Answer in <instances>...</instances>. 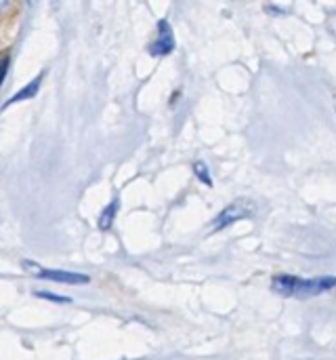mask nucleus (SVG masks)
<instances>
[{
    "instance_id": "6",
    "label": "nucleus",
    "mask_w": 336,
    "mask_h": 360,
    "mask_svg": "<svg viewBox=\"0 0 336 360\" xmlns=\"http://www.w3.org/2000/svg\"><path fill=\"white\" fill-rule=\"evenodd\" d=\"M116 213H118V200H112V202L105 207V211L101 213V217H99V228H101V230H107V228H112Z\"/></svg>"
},
{
    "instance_id": "11",
    "label": "nucleus",
    "mask_w": 336,
    "mask_h": 360,
    "mask_svg": "<svg viewBox=\"0 0 336 360\" xmlns=\"http://www.w3.org/2000/svg\"><path fill=\"white\" fill-rule=\"evenodd\" d=\"M335 108H336V95H335Z\"/></svg>"
},
{
    "instance_id": "5",
    "label": "nucleus",
    "mask_w": 336,
    "mask_h": 360,
    "mask_svg": "<svg viewBox=\"0 0 336 360\" xmlns=\"http://www.w3.org/2000/svg\"><path fill=\"white\" fill-rule=\"evenodd\" d=\"M40 80H42V76H36L32 82H27V86H23L17 95H13V99L8 101V103H17V101H25V99H32L36 93H38V86H40ZM6 103V105H8Z\"/></svg>"
},
{
    "instance_id": "2",
    "label": "nucleus",
    "mask_w": 336,
    "mask_h": 360,
    "mask_svg": "<svg viewBox=\"0 0 336 360\" xmlns=\"http://www.w3.org/2000/svg\"><path fill=\"white\" fill-rule=\"evenodd\" d=\"M257 213V205L248 198H238L234 200L231 205H227L213 221V232H219V230H225L227 226L236 224V221H242V219H248Z\"/></svg>"
},
{
    "instance_id": "7",
    "label": "nucleus",
    "mask_w": 336,
    "mask_h": 360,
    "mask_svg": "<svg viewBox=\"0 0 336 360\" xmlns=\"http://www.w3.org/2000/svg\"><path fill=\"white\" fill-rule=\"evenodd\" d=\"M194 173L198 175V179H200L202 184H206V186H213V177H210V171H208L206 162L198 160V162L194 165Z\"/></svg>"
},
{
    "instance_id": "10",
    "label": "nucleus",
    "mask_w": 336,
    "mask_h": 360,
    "mask_svg": "<svg viewBox=\"0 0 336 360\" xmlns=\"http://www.w3.org/2000/svg\"><path fill=\"white\" fill-rule=\"evenodd\" d=\"M11 2H13V0H0V15H4V13L11 8Z\"/></svg>"
},
{
    "instance_id": "1",
    "label": "nucleus",
    "mask_w": 336,
    "mask_h": 360,
    "mask_svg": "<svg viewBox=\"0 0 336 360\" xmlns=\"http://www.w3.org/2000/svg\"><path fill=\"white\" fill-rule=\"evenodd\" d=\"M274 291L284 297H316L336 287V276L299 278L293 274H278L271 283Z\"/></svg>"
},
{
    "instance_id": "4",
    "label": "nucleus",
    "mask_w": 336,
    "mask_h": 360,
    "mask_svg": "<svg viewBox=\"0 0 336 360\" xmlns=\"http://www.w3.org/2000/svg\"><path fill=\"white\" fill-rule=\"evenodd\" d=\"M36 276L44 278V281H53V283H63V285H86L88 283L86 274H76V272H65V270H48V268L36 270Z\"/></svg>"
},
{
    "instance_id": "9",
    "label": "nucleus",
    "mask_w": 336,
    "mask_h": 360,
    "mask_svg": "<svg viewBox=\"0 0 336 360\" xmlns=\"http://www.w3.org/2000/svg\"><path fill=\"white\" fill-rule=\"evenodd\" d=\"M8 63H11L8 55H2V57H0V86H2V82H4V78H6V72H8Z\"/></svg>"
},
{
    "instance_id": "8",
    "label": "nucleus",
    "mask_w": 336,
    "mask_h": 360,
    "mask_svg": "<svg viewBox=\"0 0 336 360\" xmlns=\"http://www.w3.org/2000/svg\"><path fill=\"white\" fill-rule=\"evenodd\" d=\"M36 297L48 300V302H55V304H67V302H69L67 297H61V295H53L51 291H36Z\"/></svg>"
},
{
    "instance_id": "3",
    "label": "nucleus",
    "mask_w": 336,
    "mask_h": 360,
    "mask_svg": "<svg viewBox=\"0 0 336 360\" xmlns=\"http://www.w3.org/2000/svg\"><path fill=\"white\" fill-rule=\"evenodd\" d=\"M175 49V36H173V27L166 19L158 21V38L149 44V53L154 57H164L168 53H173Z\"/></svg>"
}]
</instances>
